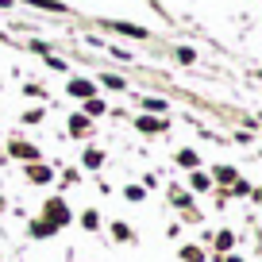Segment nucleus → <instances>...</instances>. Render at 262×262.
<instances>
[{"label": "nucleus", "instance_id": "nucleus-1", "mask_svg": "<svg viewBox=\"0 0 262 262\" xmlns=\"http://www.w3.org/2000/svg\"><path fill=\"white\" fill-rule=\"evenodd\" d=\"M42 224H50L54 231L70 224V208H66L62 196H54V201H47V205H42Z\"/></svg>", "mask_w": 262, "mask_h": 262}, {"label": "nucleus", "instance_id": "nucleus-2", "mask_svg": "<svg viewBox=\"0 0 262 262\" xmlns=\"http://www.w3.org/2000/svg\"><path fill=\"white\" fill-rule=\"evenodd\" d=\"M8 155L12 158H24V162H39V147H35V143H24V139H12L8 143Z\"/></svg>", "mask_w": 262, "mask_h": 262}, {"label": "nucleus", "instance_id": "nucleus-3", "mask_svg": "<svg viewBox=\"0 0 262 262\" xmlns=\"http://www.w3.org/2000/svg\"><path fill=\"white\" fill-rule=\"evenodd\" d=\"M27 178H31L35 185H47V181L54 178V170H50V166H42V162H31V166H27Z\"/></svg>", "mask_w": 262, "mask_h": 262}, {"label": "nucleus", "instance_id": "nucleus-4", "mask_svg": "<svg viewBox=\"0 0 262 262\" xmlns=\"http://www.w3.org/2000/svg\"><path fill=\"white\" fill-rule=\"evenodd\" d=\"M66 89H70V97H77V100H89L93 93H97V89H93V81H81V77H74Z\"/></svg>", "mask_w": 262, "mask_h": 262}, {"label": "nucleus", "instance_id": "nucleus-5", "mask_svg": "<svg viewBox=\"0 0 262 262\" xmlns=\"http://www.w3.org/2000/svg\"><path fill=\"white\" fill-rule=\"evenodd\" d=\"M212 173H216V181H220V185H231V181H235V173H239V170H235V166H216Z\"/></svg>", "mask_w": 262, "mask_h": 262}, {"label": "nucleus", "instance_id": "nucleus-6", "mask_svg": "<svg viewBox=\"0 0 262 262\" xmlns=\"http://www.w3.org/2000/svg\"><path fill=\"white\" fill-rule=\"evenodd\" d=\"M116 31L120 35H131V39H147V31H143V27H135V24H112Z\"/></svg>", "mask_w": 262, "mask_h": 262}, {"label": "nucleus", "instance_id": "nucleus-7", "mask_svg": "<svg viewBox=\"0 0 262 262\" xmlns=\"http://www.w3.org/2000/svg\"><path fill=\"white\" fill-rule=\"evenodd\" d=\"M123 196H127L131 205H143V196H147V189H143V185H127V189H123Z\"/></svg>", "mask_w": 262, "mask_h": 262}, {"label": "nucleus", "instance_id": "nucleus-8", "mask_svg": "<svg viewBox=\"0 0 262 262\" xmlns=\"http://www.w3.org/2000/svg\"><path fill=\"white\" fill-rule=\"evenodd\" d=\"M70 131H74V135H85V131H89V116H70Z\"/></svg>", "mask_w": 262, "mask_h": 262}, {"label": "nucleus", "instance_id": "nucleus-9", "mask_svg": "<svg viewBox=\"0 0 262 262\" xmlns=\"http://www.w3.org/2000/svg\"><path fill=\"white\" fill-rule=\"evenodd\" d=\"M196 162H201L196 150H181V155H178V166H185V170H196Z\"/></svg>", "mask_w": 262, "mask_h": 262}, {"label": "nucleus", "instance_id": "nucleus-10", "mask_svg": "<svg viewBox=\"0 0 262 262\" xmlns=\"http://www.w3.org/2000/svg\"><path fill=\"white\" fill-rule=\"evenodd\" d=\"M31 235H35V239H50V235H54V228H50V224H42V220H35V224H31Z\"/></svg>", "mask_w": 262, "mask_h": 262}, {"label": "nucleus", "instance_id": "nucleus-11", "mask_svg": "<svg viewBox=\"0 0 262 262\" xmlns=\"http://www.w3.org/2000/svg\"><path fill=\"white\" fill-rule=\"evenodd\" d=\"M181 258L185 262H205V251H201V247H181Z\"/></svg>", "mask_w": 262, "mask_h": 262}, {"label": "nucleus", "instance_id": "nucleus-12", "mask_svg": "<svg viewBox=\"0 0 262 262\" xmlns=\"http://www.w3.org/2000/svg\"><path fill=\"white\" fill-rule=\"evenodd\" d=\"M139 127H143V131H162L166 123H162V120H155V116H139Z\"/></svg>", "mask_w": 262, "mask_h": 262}, {"label": "nucleus", "instance_id": "nucleus-13", "mask_svg": "<svg viewBox=\"0 0 262 262\" xmlns=\"http://www.w3.org/2000/svg\"><path fill=\"white\" fill-rule=\"evenodd\" d=\"M231 243H235L231 231H216V247H220V251H231Z\"/></svg>", "mask_w": 262, "mask_h": 262}, {"label": "nucleus", "instance_id": "nucleus-14", "mask_svg": "<svg viewBox=\"0 0 262 262\" xmlns=\"http://www.w3.org/2000/svg\"><path fill=\"white\" fill-rule=\"evenodd\" d=\"M112 235L120 239V243H131V228L127 224H112Z\"/></svg>", "mask_w": 262, "mask_h": 262}, {"label": "nucleus", "instance_id": "nucleus-15", "mask_svg": "<svg viewBox=\"0 0 262 262\" xmlns=\"http://www.w3.org/2000/svg\"><path fill=\"white\" fill-rule=\"evenodd\" d=\"M85 112H89V116H100V112H104V100L89 97V100H85Z\"/></svg>", "mask_w": 262, "mask_h": 262}, {"label": "nucleus", "instance_id": "nucleus-16", "mask_svg": "<svg viewBox=\"0 0 262 262\" xmlns=\"http://www.w3.org/2000/svg\"><path fill=\"white\" fill-rule=\"evenodd\" d=\"M208 185H212V178H205V173L196 170V173H193V189H201V193H205Z\"/></svg>", "mask_w": 262, "mask_h": 262}, {"label": "nucleus", "instance_id": "nucleus-17", "mask_svg": "<svg viewBox=\"0 0 262 262\" xmlns=\"http://www.w3.org/2000/svg\"><path fill=\"white\" fill-rule=\"evenodd\" d=\"M100 162H104V155H100V150H89V155H85V166H89V170H97Z\"/></svg>", "mask_w": 262, "mask_h": 262}, {"label": "nucleus", "instance_id": "nucleus-18", "mask_svg": "<svg viewBox=\"0 0 262 262\" xmlns=\"http://www.w3.org/2000/svg\"><path fill=\"white\" fill-rule=\"evenodd\" d=\"M27 4H35V8H50V12H62V4H58V0H27Z\"/></svg>", "mask_w": 262, "mask_h": 262}, {"label": "nucleus", "instance_id": "nucleus-19", "mask_svg": "<svg viewBox=\"0 0 262 262\" xmlns=\"http://www.w3.org/2000/svg\"><path fill=\"white\" fill-rule=\"evenodd\" d=\"M81 224H85L89 231H97V228H100V216H97V212H85V216H81Z\"/></svg>", "mask_w": 262, "mask_h": 262}, {"label": "nucleus", "instance_id": "nucleus-20", "mask_svg": "<svg viewBox=\"0 0 262 262\" xmlns=\"http://www.w3.org/2000/svg\"><path fill=\"white\" fill-rule=\"evenodd\" d=\"M100 81H104L108 89H123V85H127V81H123V77H112V74H104V77H100Z\"/></svg>", "mask_w": 262, "mask_h": 262}, {"label": "nucleus", "instance_id": "nucleus-21", "mask_svg": "<svg viewBox=\"0 0 262 262\" xmlns=\"http://www.w3.org/2000/svg\"><path fill=\"white\" fill-rule=\"evenodd\" d=\"M231 189H235V193H239V196H247V193H251V185H247V181H239V178H235V181H231Z\"/></svg>", "mask_w": 262, "mask_h": 262}, {"label": "nucleus", "instance_id": "nucleus-22", "mask_svg": "<svg viewBox=\"0 0 262 262\" xmlns=\"http://www.w3.org/2000/svg\"><path fill=\"white\" fill-rule=\"evenodd\" d=\"M193 58H196V54H193V50H189V47H181V50H178V62H185V66H189V62H193Z\"/></svg>", "mask_w": 262, "mask_h": 262}, {"label": "nucleus", "instance_id": "nucleus-23", "mask_svg": "<svg viewBox=\"0 0 262 262\" xmlns=\"http://www.w3.org/2000/svg\"><path fill=\"white\" fill-rule=\"evenodd\" d=\"M224 262H243V258H235V254H231V258H224Z\"/></svg>", "mask_w": 262, "mask_h": 262}, {"label": "nucleus", "instance_id": "nucleus-24", "mask_svg": "<svg viewBox=\"0 0 262 262\" xmlns=\"http://www.w3.org/2000/svg\"><path fill=\"white\" fill-rule=\"evenodd\" d=\"M8 4H12V0H0V8H8Z\"/></svg>", "mask_w": 262, "mask_h": 262}, {"label": "nucleus", "instance_id": "nucleus-25", "mask_svg": "<svg viewBox=\"0 0 262 262\" xmlns=\"http://www.w3.org/2000/svg\"><path fill=\"white\" fill-rule=\"evenodd\" d=\"M0 208H4V196H0Z\"/></svg>", "mask_w": 262, "mask_h": 262}]
</instances>
